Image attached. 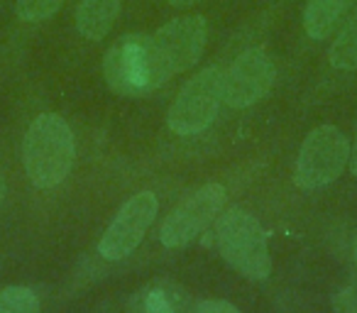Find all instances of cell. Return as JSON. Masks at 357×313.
Returning <instances> with one entry per match:
<instances>
[{
    "label": "cell",
    "instance_id": "6da1fadb",
    "mask_svg": "<svg viewBox=\"0 0 357 313\" xmlns=\"http://www.w3.org/2000/svg\"><path fill=\"white\" fill-rule=\"evenodd\" d=\"M76 147L71 128L61 115L45 113L35 118L22 144V162L37 189H52L69 176Z\"/></svg>",
    "mask_w": 357,
    "mask_h": 313
},
{
    "label": "cell",
    "instance_id": "7a4b0ae2",
    "mask_svg": "<svg viewBox=\"0 0 357 313\" xmlns=\"http://www.w3.org/2000/svg\"><path fill=\"white\" fill-rule=\"evenodd\" d=\"M108 86L120 96H142L167 84L169 76L154 49L152 35H125L103 59Z\"/></svg>",
    "mask_w": 357,
    "mask_h": 313
},
{
    "label": "cell",
    "instance_id": "3957f363",
    "mask_svg": "<svg viewBox=\"0 0 357 313\" xmlns=\"http://www.w3.org/2000/svg\"><path fill=\"white\" fill-rule=\"evenodd\" d=\"M215 245L230 267L248 279H267L272 272L267 235L259 220L245 208H228L215 223Z\"/></svg>",
    "mask_w": 357,
    "mask_h": 313
},
{
    "label": "cell",
    "instance_id": "277c9868",
    "mask_svg": "<svg viewBox=\"0 0 357 313\" xmlns=\"http://www.w3.org/2000/svg\"><path fill=\"white\" fill-rule=\"evenodd\" d=\"M347 162H350V142L342 130L335 125H321L303 139L294 181L306 191L321 189L342 174Z\"/></svg>",
    "mask_w": 357,
    "mask_h": 313
},
{
    "label": "cell",
    "instance_id": "5b68a950",
    "mask_svg": "<svg viewBox=\"0 0 357 313\" xmlns=\"http://www.w3.org/2000/svg\"><path fill=\"white\" fill-rule=\"evenodd\" d=\"M223 79L225 71L220 66H208V69L199 71L178 91L176 100L169 108V128L176 135L204 132L213 123L220 100H223Z\"/></svg>",
    "mask_w": 357,
    "mask_h": 313
},
{
    "label": "cell",
    "instance_id": "8992f818",
    "mask_svg": "<svg viewBox=\"0 0 357 313\" xmlns=\"http://www.w3.org/2000/svg\"><path fill=\"white\" fill-rule=\"evenodd\" d=\"M225 186L206 184L196 194H191L184 204H178L159 230V240L164 247H184L194 243L225 208Z\"/></svg>",
    "mask_w": 357,
    "mask_h": 313
},
{
    "label": "cell",
    "instance_id": "52a82bcc",
    "mask_svg": "<svg viewBox=\"0 0 357 313\" xmlns=\"http://www.w3.org/2000/svg\"><path fill=\"white\" fill-rule=\"evenodd\" d=\"M206 40H208V27H206V17L201 15L176 17L152 35L154 49L169 79L191 69L201 59Z\"/></svg>",
    "mask_w": 357,
    "mask_h": 313
},
{
    "label": "cell",
    "instance_id": "ba28073f",
    "mask_svg": "<svg viewBox=\"0 0 357 313\" xmlns=\"http://www.w3.org/2000/svg\"><path fill=\"white\" fill-rule=\"evenodd\" d=\"M157 196L152 191H139L135 194L123 208L118 211L115 220L98 243V252L105 259H123L142 243L144 233L154 223L157 215Z\"/></svg>",
    "mask_w": 357,
    "mask_h": 313
},
{
    "label": "cell",
    "instance_id": "9c48e42d",
    "mask_svg": "<svg viewBox=\"0 0 357 313\" xmlns=\"http://www.w3.org/2000/svg\"><path fill=\"white\" fill-rule=\"evenodd\" d=\"M274 84L272 59L262 49H248L233 61L223 79V100L230 108H250L269 93Z\"/></svg>",
    "mask_w": 357,
    "mask_h": 313
},
{
    "label": "cell",
    "instance_id": "30bf717a",
    "mask_svg": "<svg viewBox=\"0 0 357 313\" xmlns=\"http://www.w3.org/2000/svg\"><path fill=\"white\" fill-rule=\"evenodd\" d=\"M194 303H191L189 293L184 289H178L176 284L159 279V282H149L135 296L130 298V313H191Z\"/></svg>",
    "mask_w": 357,
    "mask_h": 313
},
{
    "label": "cell",
    "instance_id": "8fae6325",
    "mask_svg": "<svg viewBox=\"0 0 357 313\" xmlns=\"http://www.w3.org/2000/svg\"><path fill=\"white\" fill-rule=\"evenodd\" d=\"M120 13V0H81L76 10V30L91 42H100Z\"/></svg>",
    "mask_w": 357,
    "mask_h": 313
},
{
    "label": "cell",
    "instance_id": "7c38bea8",
    "mask_svg": "<svg viewBox=\"0 0 357 313\" xmlns=\"http://www.w3.org/2000/svg\"><path fill=\"white\" fill-rule=\"evenodd\" d=\"M350 0H308L303 13V27L311 40H326L335 30L337 20L347 10Z\"/></svg>",
    "mask_w": 357,
    "mask_h": 313
},
{
    "label": "cell",
    "instance_id": "4fadbf2b",
    "mask_svg": "<svg viewBox=\"0 0 357 313\" xmlns=\"http://www.w3.org/2000/svg\"><path fill=\"white\" fill-rule=\"evenodd\" d=\"M328 56H331V64L335 66V69H342V71L357 69V6L352 8L350 17L345 20L342 30L337 32Z\"/></svg>",
    "mask_w": 357,
    "mask_h": 313
},
{
    "label": "cell",
    "instance_id": "5bb4252c",
    "mask_svg": "<svg viewBox=\"0 0 357 313\" xmlns=\"http://www.w3.org/2000/svg\"><path fill=\"white\" fill-rule=\"evenodd\" d=\"M0 313H40V298L27 287H8L0 291Z\"/></svg>",
    "mask_w": 357,
    "mask_h": 313
},
{
    "label": "cell",
    "instance_id": "9a60e30c",
    "mask_svg": "<svg viewBox=\"0 0 357 313\" xmlns=\"http://www.w3.org/2000/svg\"><path fill=\"white\" fill-rule=\"evenodd\" d=\"M61 6H64V0H17L15 13L25 22H42L50 20Z\"/></svg>",
    "mask_w": 357,
    "mask_h": 313
},
{
    "label": "cell",
    "instance_id": "2e32d148",
    "mask_svg": "<svg viewBox=\"0 0 357 313\" xmlns=\"http://www.w3.org/2000/svg\"><path fill=\"white\" fill-rule=\"evenodd\" d=\"M191 313H240L238 308L233 306V303H228V301H199V303H194V311Z\"/></svg>",
    "mask_w": 357,
    "mask_h": 313
},
{
    "label": "cell",
    "instance_id": "e0dca14e",
    "mask_svg": "<svg viewBox=\"0 0 357 313\" xmlns=\"http://www.w3.org/2000/svg\"><path fill=\"white\" fill-rule=\"evenodd\" d=\"M350 171L357 176V125H355V144L350 149Z\"/></svg>",
    "mask_w": 357,
    "mask_h": 313
},
{
    "label": "cell",
    "instance_id": "ac0fdd59",
    "mask_svg": "<svg viewBox=\"0 0 357 313\" xmlns=\"http://www.w3.org/2000/svg\"><path fill=\"white\" fill-rule=\"evenodd\" d=\"M172 6L176 8H189V6H196V3H201V0H169Z\"/></svg>",
    "mask_w": 357,
    "mask_h": 313
},
{
    "label": "cell",
    "instance_id": "d6986e66",
    "mask_svg": "<svg viewBox=\"0 0 357 313\" xmlns=\"http://www.w3.org/2000/svg\"><path fill=\"white\" fill-rule=\"evenodd\" d=\"M3 199H6V179L0 176V204H3Z\"/></svg>",
    "mask_w": 357,
    "mask_h": 313
},
{
    "label": "cell",
    "instance_id": "ffe728a7",
    "mask_svg": "<svg viewBox=\"0 0 357 313\" xmlns=\"http://www.w3.org/2000/svg\"><path fill=\"white\" fill-rule=\"evenodd\" d=\"M352 259H355V267H357V240H355V245H352Z\"/></svg>",
    "mask_w": 357,
    "mask_h": 313
},
{
    "label": "cell",
    "instance_id": "44dd1931",
    "mask_svg": "<svg viewBox=\"0 0 357 313\" xmlns=\"http://www.w3.org/2000/svg\"><path fill=\"white\" fill-rule=\"evenodd\" d=\"M355 313H357V311H355Z\"/></svg>",
    "mask_w": 357,
    "mask_h": 313
}]
</instances>
